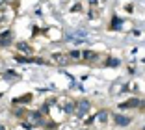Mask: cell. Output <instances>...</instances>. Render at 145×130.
Here are the masks:
<instances>
[{"label":"cell","mask_w":145,"mask_h":130,"mask_svg":"<svg viewBox=\"0 0 145 130\" xmlns=\"http://www.w3.org/2000/svg\"><path fill=\"white\" fill-rule=\"evenodd\" d=\"M89 108H91V104L88 101H80V102H74V115H78V117H84L86 113L89 112Z\"/></svg>","instance_id":"6da1fadb"},{"label":"cell","mask_w":145,"mask_h":130,"mask_svg":"<svg viewBox=\"0 0 145 130\" xmlns=\"http://www.w3.org/2000/svg\"><path fill=\"white\" fill-rule=\"evenodd\" d=\"M114 119H115V125L117 126H127L128 123H130V119H128L127 115H115Z\"/></svg>","instance_id":"8992f818"},{"label":"cell","mask_w":145,"mask_h":130,"mask_svg":"<svg viewBox=\"0 0 145 130\" xmlns=\"http://www.w3.org/2000/svg\"><path fill=\"white\" fill-rule=\"evenodd\" d=\"M138 104H141V101H138V99H132V101H128V102H123V104H121V110H127V108H136Z\"/></svg>","instance_id":"52a82bcc"},{"label":"cell","mask_w":145,"mask_h":130,"mask_svg":"<svg viewBox=\"0 0 145 130\" xmlns=\"http://www.w3.org/2000/svg\"><path fill=\"white\" fill-rule=\"evenodd\" d=\"M48 58H50V61L58 63V65H65V63H69V56L63 54V52H52Z\"/></svg>","instance_id":"7a4b0ae2"},{"label":"cell","mask_w":145,"mask_h":130,"mask_svg":"<svg viewBox=\"0 0 145 130\" xmlns=\"http://www.w3.org/2000/svg\"><path fill=\"white\" fill-rule=\"evenodd\" d=\"M69 58H72V59H80L82 58V52H78V50H72V52H69Z\"/></svg>","instance_id":"ba28073f"},{"label":"cell","mask_w":145,"mask_h":130,"mask_svg":"<svg viewBox=\"0 0 145 130\" xmlns=\"http://www.w3.org/2000/svg\"><path fill=\"white\" fill-rule=\"evenodd\" d=\"M108 119H110V113H108L106 110H101L97 115H93V117H91L89 123H99V125H103V123H106Z\"/></svg>","instance_id":"277c9868"},{"label":"cell","mask_w":145,"mask_h":130,"mask_svg":"<svg viewBox=\"0 0 145 130\" xmlns=\"http://www.w3.org/2000/svg\"><path fill=\"white\" fill-rule=\"evenodd\" d=\"M60 108L63 110L65 113H72L74 112V102L71 101V99H69V97H65V99H60Z\"/></svg>","instance_id":"3957f363"},{"label":"cell","mask_w":145,"mask_h":130,"mask_svg":"<svg viewBox=\"0 0 145 130\" xmlns=\"http://www.w3.org/2000/svg\"><path fill=\"white\" fill-rule=\"evenodd\" d=\"M17 48H19V52H21V54H24V56H32V54H34V48H30V45H28V43H19Z\"/></svg>","instance_id":"5b68a950"}]
</instances>
